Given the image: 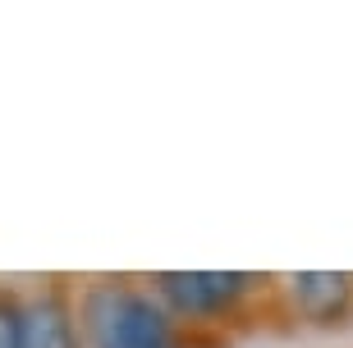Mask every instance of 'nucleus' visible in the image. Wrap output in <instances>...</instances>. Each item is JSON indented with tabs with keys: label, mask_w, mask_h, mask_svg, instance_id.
I'll return each mask as SVG.
<instances>
[{
	"label": "nucleus",
	"mask_w": 353,
	"mask_h": 348,
	"mask_svg": "<svg viewBox=\"0 0 353 348\" xmlns=\"http://www.w3.org/2000/svg\"><path fill=\"white\" fill-rule=\"evenodd\" d=\"M92 348H174V321L165 303L143 289L101 284L83 303Z\"/></svg>",
	"instance_id": "1"
},
{
	"label": "nucleus",
	"mask_w": 353,
	"mask_h": 348,
	"mask_svg": "<svg viewBox=\"0 0 353 348\" xmlns=\"http://www.w3.org/2000/svg\"><path fill=\"white\" fill-rule=\"evenodd\" d=\"M252 289V275L239 271H165L157 275V298L179 316H221Z\"/></svg>",
	"instance_id": "2"
},
{
	"label": "nucleus",
	"mask_w": 353,
	"mask_h": 348,
	"mask_svg": "<svg viewBox=\"0 0 353 348\" xmlns=\"http://www.w3.org/2000/svg\"><path fill=\"white\" fill-rule=\"evenodd\" d=\"M289 294L303 316L312 321H340L353 307V275L344 271H303L289 280Z\"/></svg>",
	"instance_id": "3"
},
{
	"label": "nucleus",
	"mask_w": 353,
	"mask_h": 348,
	"mask_svg": "<svg viewBox=\"0 0 353 348\" xmlns=\"http://www.w3.org/2000/svg\"><path fill=\"white\" fill-rule=\"evenodd\" d=\"M23 348H79L74 311L60 294H37L23 303Z\"/></svg>",
	"instance_id": "4"
},
{
	"label": "nucleus",
	"mask_w": 353,
	"mask_h": 348,
	"mask_svg": "<svg viewBox=\"0 0 353 348\" xmlns=\"http://www.w3.org/2000/svg\"><path fill=\"white\" fill-rule=\"evenodd\" d=\"M0 348H23V303L0 294Z\"/></svg>",
	"instance_id": "5"
}]
</instances>
